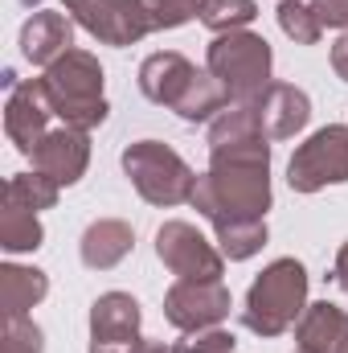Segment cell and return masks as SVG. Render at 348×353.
Masks as SVG:
<instances>
[{
    "label": "cell",
    "instance_id": "obj_1",
    "mask_svg": "<svg viewBox=\"0 0 348 353\" xmlns=\"http://www.w3.org/2000/svg\"><path fill=\"white\" fill-rule=\"evenodd\" d=\"M266 169H270V148H266V140H246V144L217 148L209 173L197 176L193 205H197L213 226H226V222H254V218L266 214V205H270Z\"/></svg>",
    "mask_w": 348,
    "mask_h": 353
},
{
    "label": "cell",
    "instance_id": "obj_2",
    "mask_svg": "<svg viewBox=\"0 0 348 353\" xmlns=\"http://www.w3.org/2000/svg\"><path fill=\"white\" fill-rule=\"evenodd\" d=\"M41 83H45V94H50L54 115H58L66 128L90 132V128H98V123L107 119L102 66L90 58L87 50H70V54H62L54 66H45Z\"/></svg>",
    "mask_w": 348,
    "mask_h": 353
},
{
    "label": "cell",
    "instance_id": "obj_3",
    "mask_svg": "<svg viewBox=\"0 0 348 353\" xmlns=\"http://www.w3.org/2000/svg\"><path fill=\"white\" fill-rule=\"evenodd\" d=\"M303 300H307V271H303V263L274 259L250 283L242 321L259 337H279V333H287L295 325V316L303 312Z\"/></svg>",
    "mask_w": 348,
    "mask_h": 353
},
{
    "label": "cell",
    "instance_id": "obj_4",
    "mask_svg": "<svg viewBox=\"0 0 348 353\" xmlns=\"http://www.w3.org/2000/svg\"><path fill=\"white\" fill-rule=\"evenodd\" d=\"M209 74L226 87L230 103H254L270 87V46L246 29L217 33L209 46Z\"/></svg>",
    "mask_w": 348,
    "mask_h": 353
},
{
    "label": "cell",
    "instance_id": "obj_5",
    "mask_svg": "<svg viewBox=\"0 0 348 353\" xmlns=\"http://www.w3.org/2000/svg\"><path fill=\"white\" fill-rule=\"evenodd\" d=\"M123 169L131 176V185L140 189L144 201L152 205H180V201H193V189H197V176L193 169L176 157L168 144L160 140H140L123 152Z\"/></svg>",
    "mask_w": 348,
    "mask_h": 353
},
{
    "label": "cell",
    "instance_id": "obj_6",
    "mask_svg": "<svg viewBox=\"0 0 348 353\" xmlns=\"http://www.w3.org/2000/svg\"><path fill=\"white\" fill-rule=\"evenodd\" d=\"M287 181L299 193H316L324 185L348 181V128H336V123L320 128L307 144H299L287 165Z\"/></svg>",
    "mask_w": 348,
    "mask_h": 353
},
{
    "label": "cell",
    "instance_id": "obj_7",
    "mask_svg": "<svg viewBox=\"0 0 348 353\" xmlns=\"http://www.w3.org/2000/svg\"><path fill=\"white\" fill-rule=\"evenodd\" d=\"M62 4L87 33L107 46H131L144 33H152L135 0H62Z\"/></svg>",
    "mask_w": 348,
    "mask_h": 353
},
{
    "label": "cell",
    "instance_id": "obj_8",
    "mask_svg": "<svg viewBox=\"0 0 348 353\" xmlns=\"http://www.w3.org/2000/svg\"><path fill=\"white\" fill-rule=\"evenodd\" d=\"M164 316L184 333L213 329L221 316H230V292L221 279H180L164 296Z\"/></svg>",
    "mask_w": 348,
    "mask_h": 353
},
{
    "label": "cell",
    "instance_id": "obj_9",
    "mask_svg": "<svg viewBox=\"0 0 348 353\" xmlns=\"http://www.w3.org/2000/svg\"><path fill=\"white\" fill-rule=\"evenodd\" d=\"M156 255L180 279H221V255L188 222H164L156 234Z\"/></svg>",
    "mask_w": 348,
    "mask_h": 353
},
{
    "label": "cell",
    "instance_id": "obj_10",
    "mask_svg": "<svg viewBox=\"0 0 348 353\" xmlns=\"http://www.w3.org/2000/svg\"><path fill=\"white\" fill-rule=\"evenodd\" d=\"M140 304L127 292H107L90 308V353H135Z\"/></svg>",
    "mask_w": 348,
    "mask_h": 353
},
{
    "label": "cell",
    "instance_id": "obj_11",
    "mask_svg": "<svg viewBox=\"0 0 348 353\" xmlns=\"http://www.w3.org/2000/svg\"><path fill=\"white\" fill-rule=\"evenodd\" d=\"M50 115H54V107H50L45 83H41V79L21 83V87H12V94H8L4 132H8V140H12L25 157H33V148L54 132V128H50Z\"/></svg>",
    "mask_w": 348,
    "mask_h": 353
},
{
    "label": "cell",
    "instance_id": "obj_12",
    "mask_svg": "<svg viewBox=\"0 0 348 353\" xmlns=\"http://www.w3.org/2000/svg\"><path fill=\"white\" fill-rule=\"evenodd\" d=\"M87 161H90V144H87V132L78 128H54L37 148H33V169L41 176H50L54 185H74L78 176L87 173Z\"/></svg>",
    "mask_w": 348,
    "mask_h": 353
},
{
    "label": "cell",
    "instance_id": "obj_13",
    "mask_svg": "<svg viewBox=\"0 0 348 353\" xmlns=\"http://www.w3.org/2000/svg\"><path fill=\"white\" fill-rule=\"evenodd\" d=\"M254 111H259L262 140H287V136H295V132L307 123L312 103H307L303 90L287 87V83H270V87L254 99Z\"/></svg>",
    "mask_w": 348,
    "mask_h": 353
},
{
    "label": "cell",
    "instance_id": "obj_14",
    "mask_svg": "<svg viewBox=\"0 0 348 353\" xmlns=\"http://www.w3.org/2000/svg\"><path fill=\"white\" fill-rule=\"evenodd\" d=\"M197 74L201 70H193V62L188 58H180V54H152L144 66H140V87L144 94L152 99V103H160V107H173L188 94V87L197 83Z\"/></svg>",
    "mask_w": 348,
    "mask_h": 353
},
{
    "label": "cell",
    "instance_id": "obj_15",
    "mask_svg": "<svg viewBox=\"0 0 348 353\" xmlns=\"http://www.w3.org/2000/svg\"><path fill=\"white\" fill-rule=\"evenodd\" d=\"M70 46H74V29H70V17L62 12L41 8L21 29V50L33 66H54L62 54H70Z\"/></svg>",
    "mask_w": 348,
    "mask_h": 353
},
{
    "label": "cell",
    "instance_id": "obj_16",
    "mask_svg": "<svg viewBox=\"0 0 348 353\" xmlns=\"http://www.w3.org/2000/svg\"><path fill=\"white\" fill-rule=\"evenodd\" d=\"M299 353H348V312L312 304L299 316Z\"/></svg>",
    "mask_w": 348,
    "mask_h": 353
},
{
    "label": "cell",
    "instance_id": "obj_17",
    "mask_svg": "<svg viewBox=\"0 0 348 353\" xmlns=\"http://www.w3.org/2000/svg\"><path fill=\"white\" fill-rule=\"evenodd\" d=\"M131 243H135V234H131L127 222L102 218V222H94L83 234V263L94 267V271H107V267H115L131 251Z\"/></svg>",
    "mask_w": 348,
    "mask_h": 353
},
{
    "label": "cell",
    "instance_id": "obj_18",
    "mask_svg": "<svg viewBox=\"0 0 348 353\" xmlns=\"http://www.w3.org/2000/svg\"><path fill=\"white\" fill-rule=\"evenodd\" d=\"M50 292V279L45 271L37 267H17L8 263L0 271V296H4V316H25L41 296Z\"/></svg>",
    "mask_w": 348,
    "mask_h": 353
},
{
    "label": "cell",
    "instance_id": "obj_19",
    "mask_svg": "<svg viewBox=\"0 0 348 353\" xmlns=\"http://www.w3.org/2000/svg\"><path fill=\"white\" fill-rule=\"evenodd\" d=\"M246 140H262L254 103H230L226 111H217V119L209 123V148L217 152L230 144H246Z\"/></svg>",
    "mask_w": 348,
    "mask_h": 353
},
{
    "label": "cell",
    "instance_id": "obj_20",
    "mask_svg": "<svg viewBox=\"0 0 348 353\" xmlns=\"http://www.w3.org/2000/svg\"><path fill=\"white\" fill-rule=\"evenodd\" d=\"M41 222L33 210H21L12 201H4V214H0V247L4 251H37L41 247Z\"/></svg>",
    "mask_w": 348,
    "mask_h": 353
},
{
    "label": "cell",
    "instance_id": "obj_21",
    "mask_svg": "<svg viewBox=\"0 0 348 353\" xmlns=\"http://www.w3.org/2000/svg\"><path fill=\"white\" fill-rule=\"evenodd\" d=\"M58 189L62 185H54L50 176L41 173H17L8 181V189H4V201H12V205H21V210H50L54 201H58Z\"/></svg>",
    "mask_w": 348,
    "mask_h": 353
},
{
    "label": "cell",
    "instance_id": "obj_22",
    "mask_svg": "<svg viewBox=\"0 0 348 353\" xmlns=\"http://www.w3.org/2000/svg\"><path fill=\"white\" fill-rule=\"evenodd\" d=\"M254 17H259V4L254 0H205V8H201V25L213 29V33L246 29Z\"/></svg>",
    "mask_w": 348,
    "mask_h": 353
},
{
    "label": "cell",
    "instance_id": "obj_23",
    "mask_svg": "<svg viewBox=\"0 0 348 353\" xmlns=\"http://www.w3.org/2000/svg\"><path fill=\"white\" fill-rule=\"evenodd\" d=\"M217 243H221L226 259H250L266 243V222L262 218H254V222H226V226H217Z\"/></svg>",
    "mask_w": 348,
    "mask_h": 353
},
{
    "label": "cell",
    "instance_id": "obj_24",
    "mask_svg": "<svg viewBox=\"0 0 348 353\" xmlns=\"http://www.w3.org/2000/svg\"><path fill=\"white\" fill-rule=\"evenodd\" d=\"M135 4H140L148 29H176L193 17H201V8H205V0H135Z\"/></svg>",
    "mask_w": 348,
    "mask_h": 353
},
{
    "label": "cell",
    "instance_id": "obj_25",
    "mask_svg": "<svg viewBox=\"0 0 348 353\" xmlns=\"http://www.w3.org/2000/svg\"><path fill=\"white\" fill-rule=\"evenodd\" d=\"M279 25H283L287 37H295V46H316L320 33H324V25L316 21V12L303 8V4H279Z\"/></svg>",
    "mask_w": 348,
    "mask_h": 353
},
{
    "label": "cell",
    "instance_id": "obj_26",
    "mask_svg": "<svg viewBox=\"0 0 348 353\" xmlns=\"http://www.w3.org/2000/svg\"><path fill=\"white\" fill-rule=\"evenodd\" d=\"M0 353H41V329L29 316H4Z\"/></svg>",
    "mask_w": 348,
    "mask_h": 353
},
{
    "label": "cell",
    "instance_id": "obj_27",
    "mask_svg": "<svg viewBox=\"0 0 348 353\" xmlns=\"http://www.w3.org/2000/svg\"><path fill=\"white\" fill-rule=\"evenodd\" d=\"M173 353H234V333H221V329H197V333H188Z\"/></svg>",
    "mask_w": 348,
    "mask_h": 353
},
{
    "label": "cell",
    "instance_id": "obj_28",
    "mask_svg": "<svg viewBox=\"0 0 348 353\" xmlns=\"http://www.w3.org/2000/svg\"><path fill=\"white\" fill-rule=\"evenodd\" d=\"M312 12L320 25H336V29L348 25V0H312Z\"/></svg>",
    "mask_w": 348,
    "mask_h": 353
},
{
    "label": "cell",
    "instance_id": "obj_29",
    "mask_svg": "<svg viewBox=\"0 0 348 353\" xmlns=\"http://www.w3.org/2000/svg\"><path fill=\"white\" fill-rule=\"evenodd\" d=\"M332 66H336V74L348 83V33L336 41V46H332Z\"/></svg>",
    "mask_w": 348,
    "mask_h": 353
},
{
    "label": "cell",
    "instance_id": "obj_30",
    "mask_svg": "<svg viewBox=\"0 0 348 353\" xmlns=\"http://www.w3.org/2000/svg\"><path fill=\"white\" fill-rule=\"evenodd\" d=\"M336 283L348 292V243L340 247V255H336Z\"/></svg>",
    "mask_w": 348,
    "mask_h": 353
},
{
    "label": "cell",
    "instance_id": "obj_31",
    "mask_svg": "<svg viewBox=\"0 0 348 353\" xmlns=\"http://www.w3.org/2000/svg\"><path fill=\"white\" fill-rule=\"evenodd\" d=\"M135 353H173V350H168L164 341H140V345H135Z\"/></svg>",
    "mask_w": 348,
    "mask_h": 353
},
{
    "label": "cell",
    "instance_id": "obj_32",
    "mask_svg": "<svg viewBox=\"0 0 348 353\" xmlns=\"http://www.w3.org/2000/svg\"><path fill=\"white\" fill-rule=\"evenodd\" d=\"M279 4H303V0H279Z\"/></svg>",
    "mask_w": 348,
    "mask_h": 353
}]
</instances>
